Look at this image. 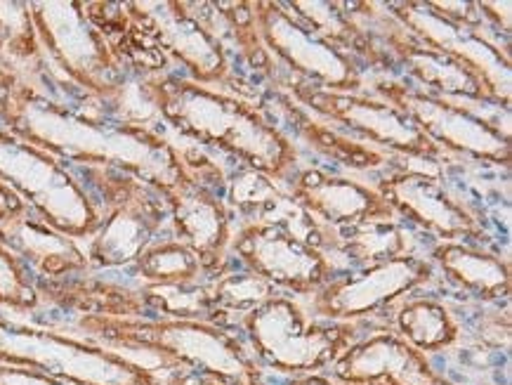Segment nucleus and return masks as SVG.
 Masks as SVG:
<instances>
[{"label":"nucleus","instance_id":"obj_1","mask_svg":"<svg viewBox=\"0 0 512 385\" xmlns=\"http://www.w3.org/2000/svg\"><path fill=\"white\" fill-rule=\"evenodd\" d=\"M0 126L67 166L114 168L168 192L187 175L185 159L140 123H109L78 114L50 95L0 78Z\"/></svg>","mask_w":512,"mask_h":385},{"label":"nucleus","instance_id":"obj_2","mask_svg":"<svg viewBox=\"0 0 512 385\" xmlns=\"http://www.w3.org/2000/svg\"><path fill=\"white\" fill-rule=\"evenodd\" d=\"M76 336L133 357L156 374L194 371L222 385H267V369L244 336L206 319H118L81 315Z\"/></svg>","mask_w":512,"mask_h":385},{"label":"nucleus","instance_id":"obj_3","mask_svg":"<svg viewBox=\"0 0 512 385\" xmlns=\"http://www.w3.org/2000/svg\"><path fill=\"white\" fill-rule=\"evenodd\" d=\"M149 104L182 135L239 156L253 171L288 182L298 161L293 142L255 107L194 81L152 78L144 86Z\"/></svg>","mask_w":512,"mask_h":385},{"label":"nucleus","instance_id":"obj_4","mask_svg":"<svg viewBox=\"0 0 512 385\" xmlns=\"http://www.w3.org/2000/svg\"><path fill=\"white\" fill-rule=\"evenodd\" d=\"M0 364L29 369L67 385H161L163 376L133 357L69 331L0 315Z\"/></svg>","mask_w":512,"mask_h":385},{"label":"nucleus","instance_id":"obj_5","mask_svg":"<svg viewBox=\"0 0 512 385\" xmlns=\"http://www.w3.org/2000/svg\"><path fill=\"white\" fill-rule=\"evenodd\" d=\"M83 178L93 189L90 199L97 197L100 215L85 251L90 270L133 265L170 220L166 199L149 182L114 168H83Z\"/></svg>","mask_w":512,"mask_h":385},{"label":"nucleus","instance_id":"obj_6","mask_svg":"<svg viewBox=\"0 0 512 385\" xmlns=\"http://www.w3.org/2000/svg\"><path fill=\"white\" fill-rule=\"evenodd\" d=\"M244 341L265 369L307 376L331 369L357 341L354 324L324 322L286 296H274L239 317Z\"/></svg>","mask_w":512,"mask_h":385},{"label":"nucleus","instance_id":"obj_7","mask_svg":"<svg viewBox=\"0 0 512 385\" xmlns=\"http://www.w3.org/2000/svg\"><path fill=\"white\" fill-rule=\"evenodd\" d=\"M0 182L57 232L90 239L100 223L95 201L62 161L0 126Z\"/></svg>","mask_w":512,"mask_h":385},{"label":"nucleus","instance_id":"obj_8","mask_svg":"<svg viewBox=\"0 0 512 385\" xmlns=\"http://www.w3.org/2000/svg\"><path fill=\"white\" fill-rule=\"evenodd\" d=\"M50 74L97 100L123 93V64L85 17L83 3H29Z\"/></svg>","mask_w":512,"mask_h":385},{"label":"nucleus","instance_id":"obj_9","mask_svg":"<svg viewBox=\"0 0 512 385\" xmlns=\"http://www.w3.org/2000/svg\"><path fill=\"white\" fill-rule=\"evenodd\" d=\"M432 279V265L416 256H402L366 267L361 274L331 277L312 293V312L324 322L352 324L376 315L406 293L420 289Z\"/></svg>","mask_w":512,"mask_h":385},{"label":"nucleus","instance_id":"obj_10","mask_svg":"<svg viewBox=\"0 0 512 385\" xmlns=\"http://www.w3.org/2000/svg\"><path fill=\"white\" fill-rule=\"evenodd\" d=\"M229 249L248 272L267 279L274 289L314 293L333 277L324 251L279 225L246 223L229 241Z\"/></svg>","mask_w":512,"mask_h":385},{"label":"nucleus","instance_id":"obj_11","mask_svg":"<svg viewBox=\"0 0 512 385\" xmlns=\"http://www.w3.org/2000/svg\"><path fill=\"white\" fill-rule=\"evenodd\" d=\"M298 97L312 109L319 119L336 123L338 128L359 133L380 149L404 154L406 159L432 161V156L442 152L432 145L430 137L406 116L402 109L390 102L369 100L357 93H333V90H303Z\"/></svg>","mask_w":512,"mask_h":385},{"label":"nucleus","instance_id":"obj_12","mask_svg":"<svg viewBox=\"0 0 512 385\" xmlns=\"http://www.w3.org/2000/svg\"><path fill=\"white\" fill-rule=\"evenodd\" d=\"M248 8L253 10L248 19L253 22L255 38L265 50L277 52L288 67L324 83L333 93H354L359 88V69L350 57L295 24L284 5L258 3Z\"/></svg>","mask_w":512,"mask_h":385},{"label":"nucleus","instance_id":"obj_13","mask_svg":"<svg viewBox=\"0 0 512 385\" xmlns=\"http://www.w3.org/2000/svg\"><path fill=\"white\" fill-rule=\"evenodd\" d=\"M380 95L392 107L402 109L439 149H454V152L479 156L494 163L510 161V137L442 97L423 95L402 86H385Z\"/></svg>","mask_w":512,"mask_h":385},{"label":"nucleus","instance_id":"obj_14","mask_svg":"<svg viewBox=\"0 0 512 385\" xmlns=\"http://www.w3.org/2000/svg\"><path fill=\"white\" fill-rule=\"evenodd\" d=\"M373 187L397 215L437 234L442 241L461 244V239L482 237L477 215L446 192L435 178V168H404Z\"/></svg>","mask_w":512,"mask_h":385},{"label":"nucleus","instance_id":"obj_15","mask_svg":"<svg viewBox=\"0 0 512 385\" xmlns=\"http://www.w3.org/2000/svg\"><path fill=\"white\" fill-rule=\"evenodd\" d=\"M397 17L418 38L425 48L442 52L451 60L461 62L482 83L487 100H503L510 104V60H505L496 48L475 36V31L458 26L432 12L428 5L406 3L397 8Z\"/></svg>","mask_w":512,"mask_h":385},{"label":"nucleus","instance_id":"obj_16","mask_svg":"<svg viewBox=\"0 0 512 385\" xmlns=\"http://www.w3.org/2000/svg\"><path fill=\"white\" fill-rule=\"evenodd\" d=\"M291 199L303 208L321 239H328L347 227L395 223L397 218V213L373 185H361L350 178H333L319 171L295 175Z\"/></svg>","mask_w":512,"mask_h":385},{"label":"nucleus","instance_id":"obj_17","mask_svg":"<svg viewBox=\"0 0 512 385\" xmlns=\"http://www.w3.org/2000/svg\"><path fill=\"white\" fill-rule=\"evenodd\" d=\"M331 378L338 385H456L432 367L425 352L392 331L357 338L331 364Z\"/></svg>","mask_w":512,"mask_h":385},{"label":"nucleus","instance_id":"obj_18","mask_svg":"<svg viewBox=\"0 0 512 385\" xmlns=\"http://www.w3.org/2000/svg\"><path fill=\"white\" fill-rule=\"evenodd\" d=\"M163 199L173 223V239L194 251L206 272L220 270L229 241L234 237V220L215 189L187 173L175 187L163 192Z\"/></svg>","mask_w":512,"mask_h":385},{"label":"nucleus","instance_id":"obj_19","mask_svg":"<svg viewBox=\"0 0 512 385\" xmlns=\"http://www.w3.org/2000/svg\"><path fill=\"white\" fill-rule=\"evenodd\" d=\"M128 10L163 55H173L192 71L194 83L208 86L225 78L227 62L222 48L180 3H133Z\"/></svg>","mask_w":512,"mask_h":385},{"label":"nucleus","instance_id":"obj_20","mask_svg":"<svg viewBox=\"0 0 512 385\" xmlns=\"http://www.w3.org/2000/svg\"><path fill=\"white\" fill-rule=\"evenodd\" d=\"M0 246L22 260L34 279H64L90 270L78 241L57 232L31 208L0 225Z\"/></svg>","mask_w":512,"mask_h":385},{"label":"nucleus","instance_id":"obj_21","mask_svg":"<svg viewBox=\"0 0 512 385\" xmlns=\"http://www.w3.org/2000/svg\"><path fill=\"white\" fill-rule=\"evenodd\" d=\"M41 303L74 312L76 317H118V319H152L140 286L118 284L114 279L81 272L64 279H34Z\"/></svg>","mask_w":512,"mask_h":385},{"label":"nucleus","instance_id":"obj_22","mask_svg":"<svg viewBox=\"0 0 512 385\" xmlns=\"http://www.w3.org/2000/svg\"><path fill=\"white\" fill-rule=\"evenodd\" d=\"M435 260L451 284L479 300H501L510 293V267L505 260L470 244L442 241Z\"/></svg>","mask_w":512,"mask_h":385},{"label":"nucleus","instance_id":"obj_23","mask_svg":"<svg viewBox=\"0 0 512 385\" xmlns=\"http://www.w3.org/2000/svg\"><path fill=\"white\" fill-rule=\"evenodd\" d=\"M399 336L420 352H442L461 336L454 312L435 298H409L397 310Z\"/></svg>","mask_w":512,"mask_h":385},{"label":"nucleus","instance_id":"obj_24","mask_svg":"<svg viewBox=\"0 0 512 385\" xmlns=\"http://www.w3.org/2000/svg\"><path fill=\"white\" fill-rule=\"evenodd\" d=\"M399 55H402L404 64L411 69L413 76L432 88L442 90L444 95L472 97V100H482L484 97L487 100L482 83L477 81V76L470 69H465L461 62L451 60L442 52L425 48L418 38L399 48Z\"/></svg>","mask_w":512,"mask_h":385},{"label":"nucleus","instance_id":"obj_25","mask_svg":"<svg viewBox=\"0 0 512 385\" xmlns=\"http://www.w3.org/2000/svg\"><path fill=\"white\" fill-rule=\"evenodd\" d=\"M331 246L354 265L373 267L387 260L409 256V234L395 223H371L347 227L331 234Z\"/></svg>","mask_w":512,"mask_h":385},{"label":"nucleus","instance_id":"obj_26","mask_svg":"<svg viewBox=\"0 0 512 385\" xmlns=\"http://www.w3.org/2000/svg\"><path fill=\"white\" fill-rule=\"evenodd\" d=\"M142 286H187L199 284L201 260L177 239H156L133 263Z\"/></svg>","mask_w":512,"mask_h":385},{"label":"nucleus","instance_id":"obj_27","mask_svg":"<svg viewBox=\"0 0 512 385\" xmlns=\"http://www.w3.org/2000/svg\"><path fill=\"white\" fill-rule=\"evenodd\" d=\"M210 298H213L215 310L220 315H246L253 308L265 303V300L277 296V289L267 282V279L258 277L255 272H229L218 274L215 282L208 286ZM222 322V319H220Z\"/></svg>","mask_w":512,"mask_h":385},{"label":"nucleus","instance_id":"obj_28","mask_svg":"<svg viewBox=\"0 0 512 385\" xmlns=\"http://www.w3.org/2000/svg\"><path fill=\"white\" fill-rule=\"evenodd\" d=\"M286 199L284 189L267 175L253 168L239 171L232 180V204L239 211L251 215V223H258L262 215L274 211Z\"/></svg>","mask_w":512,"mask_h":385},{"label":"nucleus","instance_id":"obj_29","mask_svg":"<svg viewBox=\"0 0 512 385\" xmlns=\"http://www.w3.org/2000/svg\"><path fill=\"white\" fill-rule=\"evenodd\" d=\"M41 305L34 277L22 260L0 246V308L15 312H31Z\"/></svg>","mask_w":512,"mask_h":385},{"label":"nucleus","instance_id":"obj_30","mask_svg":"<svg viewBox=\"0 0 512 385\" xmlns=\"http://www.w3.org/2000/svg\"><path fill=\"white\" fill-rule=\"evenodd\" d=\"M295 10H300L310 22L317 26V34H324L331 41H350L354 26L343 12H336V5L331 3H293Z\"/></svg>","mask_w":512,"mask_h":385},{"label":"nucleus","instance_id":"obj_31","mask_svg":"<svg viewBox=\"0 0 512 385\" xmlns=\"http://www.w3.org/2000/svg\"><path fill=\"white\" fill-rule=\"evenodd\" d=\"M0 385H67V383H59L55 378L36 374V371H29V369L3 367V364H0Z\"/></svg>","mask_w":512,"mask_h":385},{"label":"nucleus","instance_id":"obj_32","mask_svg":"<svg viewBox=\"0 0 512 385\" xmlns=\"http://www.w3.org/2000/svg\"><path fill=\"white\" fill-rule=\"evenodd\" d=\"M26 208L29 206H26L10 187H5L3 182H0V225L8 223L12 218H17L19 213L26 211Z\"/></svg>","mask_w":512,"mask_h":385},{"label":"nucleus","instance_id":"obj_33","mask_svg":"<svg viewBox=\"0 0 512 385\" xmlns=\"http://www.w3.org/2000/svg\"><path fill=\"white\" fill-rule=\"evenodd\" d=\"M161 385H222L220 381H213V378L194 374V371H173V374L163 376Z\"/></svg>","mask_w":512,"mask_h":385},{"label":"nucleus","instance_id":"obj_34","mask_svg":"<svg viewBox=\"0 0 512 385\" xmlns=\"http://www.w3.org/2000/svg\"><path fill=\"white\" fill-rule=\"evenodd\" d=\"M477 10L479 12L484 10V15L494 19L498 31H501V17H503V22L510 26V3H479Z\"/></svg>","mask_w":512,"mask_h":385},{"label":"nucleus","instance_id":"obj_35","mask_svg":"<svg viewBox=\"0 0 512 385\" xmlns=\"http://www.w3.org/2000/svg\"><path fill=\"white\" fill-rule=\"evenodd\" d=\"M291 385H338V383L326 374H307V376H295Z\"/></svg>","mask_w":512,"mask_h":385},{"label":"nucleus","instance_id":"obj_36","mask_svg":"<svg viewBox=\"0 0 512 385\" xmlns=\"http://www.w3.org/2000/svg\"><path fill=\"white\" fill-rule=\"evenodd\" d=\"M366 385H380V383H366Z\"/></svg>","mask_w":512,"mask_h":385}]
</instances>
